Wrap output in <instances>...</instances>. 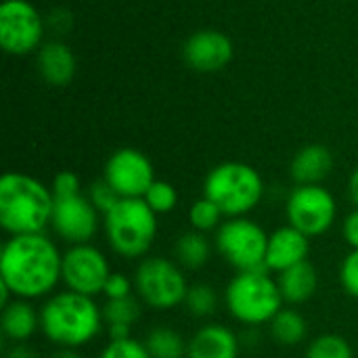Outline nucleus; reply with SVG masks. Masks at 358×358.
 <instances>
[{"mask_svg":"<svg viewBox=\"0 0 358 358\" xmlns=\"http://www.w3.org/2000/svg\"><path fill=\"white\" fill-rule=\"evenodd\" d=\"M340 285L342 289L358 300V250H350L340 264Z\"/></svg>","mask_w":358,"mask_h":358,"instance_id":"31","label":"nucleus"},{"mask_svg":"<svg viewBox=\"0 0 358 358\" xmlns=\"http://www.w3.org/2000/svg\"><path fill=\"white\" fill-rule=\"evenodd\" d=\"M214 250L235 271H260L266 262L268 233L250 216L227 218L214 233Z\"/></svg>","mask_w":358,"mask_h":358,"instance_id":"8","label":"nucleus"},{"mask_svg":"<svg viewBox=\"0 0 358 358\" xmlns=\"http://www.w3.org/2000/svg\"><path fill=\"white\" fill-rule=\"evenodd\" d=\"M319 271L310 260L277 275V285L287 306L306 304L319 292Z\"/></svg>","mask_w":358,"mask_h":358,"instance_id":"18","label":"nucleus"},{"mask_svg":"<svg viewBox=\"0 0 358 358\" xmlns=\"http://www.w3.org/2000/svg\"><path fill=\"white\" fill-rule=\"evenodd\" d=\"M203 195L227 218L252 214L264 197V180L256 168L243 162H224L212 168L203 180Z\"/></svg>","mask_w":358,"mask_h":358,"instance_id":"6","label":"nucleus"},{"mask_svg":"<svg viewBox=\"0 0 358 358\" xmlns=\"http://www.w3.org/2000/svg\"><path fill=\"white\" fill-rule=\"evenodd\" d=\"M103 319L105 325H136L143 315V302L136 296L122 298V300H105Z\"/></svg>","mask_w":358,"mask_h":358,"instance_id":"26","label":"nucleus"},{"mask_svg":"<svg viewBox=\"0 0 358 358\" xmlns=\"http://www.w3.org/2000/svg\"><path fill=\"white\" fill-rule=\"evenodd\" d=\"M55 203L52 189L29 174L6 172L0 178V227L8 237L46 233Z\"/></svg>","mask_w":358,"mask_h":358,"instance_id":"3","label":"nucleus"},{"mask_svg":"<svg viewBox=\"0 0 358 358\" xmlns=\"http://www.w3.org/2000/svg\"><path fill=\"white\" fill-rule=\"evenodd\" d=\"M52 193H55V199H67V197H76V195H82V180L76 172H69V170H63L59 172L55 178H52V185H50Z\"/></svg>","mask_w":358,"mask_h":358,"instance_id":"33","label":"nucleus"},{"mask_svg":"<svg viewBox=\"0 0 358 358\" xmlns=\"http://www.w3.org/2000/svg\"><path fill=\"white\" fill-rule=\"evenodd\" d=\"M268 334L275 344L283 348H296L308 338V321L300 310L283 306L268 323Z\"/></svg>","mask_w":358,"mask_h":358,"instance_id":"22","label":"nucleus"},{"mask_svg":"<svg viewBox=\"0 0 358 358\" xmlns=\"http://www.w3.org/2000/svg\"><path fill=\"white\" fill-rule=\"evenodd\" d=\"M342 237L350 250H358V208L346 214L342 222Z\"/></svg>","mask_w":358,"mask_h":358,"instance_id":"34","label":"nucleus"},{"mask_svg":"<svg viewBox=\"0 0 358 358\" xmlns=\"http://www.w3.org/2000/svg\"><path fill=\"white\" fill-rule=\"evenodd\" d=\"M182 57L187 65L201 73L220 71L233 59V42L229 36L216 29L195 31L182 46Z\"/></svg>","mask_w":358,"mask_h":358,"instance_id":"14","label":"nucleus"},{"mask_svg":"<svg viewBox=\"0 0 358 358\" xmlns=\"http://www.w3.org/2000/svg\"><path fill=\"white\" fill-rule=\"evenodd\" d=\"M220 306V294L212 283H193L189 287L185 308L193 319H210L218 313Z\"/></svg>","mask_w":358,"mask_h":358,"instance_id":"24","label":"nucleus"},{"mask_svg":"<svg viewBox=\"0 0 358 358\" xmlns=\"http://www.w3.org/2000/svg\"><path fill=\"white\" fill-rule=\"evenodd\" d=\"M103 178L113 187L120 199H143L149 187L157 180L151 159L132 147L111 153L105 164Z\"/></svg>","mask_w":358,"mask_h":358,"instance_id":"11","label":"nucleus"},{"mask_svg":"<svg viewBox=\"0 0 358 358\" xmlns=\"http://www.w3.org/2000/svg\"><path fill=\"white\" fill-rule=\"evenodd\" d=\"M287 224L306 237H323L338 220V201L323 185H296L285 201Z\"/></svg>","mask_w":358,"mask_h":358,"instance_id":"9","label":"nucleus"},{"mask_svg":"<svg viewBox=\"0 0 358 358\" xmlns=\"http://www.w3.org/2000/svg\"><path fill=\"white\" fill-rule=\"evenodd\" d=\"M214 252V241L208 239V235L197 233V231H187L180 233L174 241V260L187 271V273H197L208 266L212 260Z\"/></svg>","mask_w":358,"mask_h":358,"instance_id":"21","label":"nucleus"},{"mask_svg":"<svg viewBox=\"0 0 358 358\" xmlns=\"http://www.w3.org/2000/svg\"><path fill=\"white\" fill-rule=\"evenodd\" d=\"M38 71L44 82L65 86L73 80L76 59L63 42H46L38 52Z\"/></svg>","mask_w":358,"mask_h":358,"instance_id":"20","label":"nucleus"},{"mask_svg":"<svg viewBox=\"0 0 358 358\" xmlns=\"http://www.w3.org/2000/svg\"><path fill=\"white\" fill-rule=\"evenodd\" d=\"M96 358H153L143 340H109Z\"/></svg>","mask_w":358,"mask_h":358,"instance_id":"29","label":"nucleus"},{"mask_svg":"<svg viewBox=\"0 0 358 358\" xmlns=\"http://www.w3.org/2000/svg\"><path fill=\"white\" fill-rule=\"evenodd\" d=\"M224 220H227V216L222 214V210L206 195L195 199L189 208V224L197 233H203V235L216 233Z\"/></svg>","mask_w":358,"mask_h":358,"instance_id":"25","label":"nucleus"},{"mask_svg":"<svg viewBox=\"0 0 358 358\" xmlns=\"http://www.w3.org/2000/svg\"><path fill=\"white\" fill-rule=\"evenodd\" d=\"M308 256H310V237H306L292 224H285L268 235L264 268L268 273L279 275L287 268L306 262Z\"/></svg>","mask_w":358,"mask_h":358,"instance_id":"15","label":"nucleus"},{"mask_svg":"<svg viewBox=\"0 0 358 358\" xmlns=\"http://www.w3.org/2000/svg\"><path fill=\"white\" fill-rule=\"evenodd\" d=\"M134 292L143 306L155 313H168L178 306H185L189 294L187 271L166 256H147L138 260L134 268Z\"/></svg>","mask_w":358,"mask_h":358,"instance_id":"7","label":"nucleus"},{"mask_svg":"<svg viewBox=\"0 0 358 358\" xmlns=\"http://www.w3.org/2000/svg\"><path fill=\"white\" fill-rule=\"evenodd\" d=\"M159 216L145 199H120L103 216V233L109 250L124 260H143L155 245Z\"/></svg>","mask_w":358,"mask_h":358,"instance_id":"4","label":"nucleus"},{"mask_svg":"<svg viewBox=\"0 0 358 358\" xmlns=\"http://www.w3.org/2000/svg\"><path fill=\"white\" fill-rule=\"evenodd\" d=\"M103 329V308L94 298L63 289L40 306V334L55 348L80 350L92 344Z\"/></svg>","mask_w":358,"mask_h":358,"instance_id":"2","label":"nucleus"},{"mask_svg":"<svg viewBox=\"0 0 358 358\" xmlns=\"http://www.w3.org/2000/svg\"><path fill=\"white\" fill-rule=\"evenodd\" d=\"M105 331H107V338L109 340H128V338H134L130 325H105Z\"/></svg>","mask_w":358,"mask_h":358,"instance_id":"36","label":"nucleus"},{"mask_svg":"<svg viewBox=\"0 0 358 358\" xmlns=\"http://www.w3.org/2000/svg\"><path fill=\"white\" fill-rule=\"evenodd\" d=\"M63 252L46 235H15L0 250V283L19 300H46L61 283Z\"/></svg>","mask_w":358,"mask_h":358,"instance_id":"1","label":"nucleus"},{"mask_svg":"<svg viewBox=\"0 0 358 358\" xmlns=\"http://www.w3.org/2000/svg\"><path fill=\"white\" fill-rule=\"evenodd\" d=\"M143 342L153 358H187L189 340L168 325L149 329Z\"/></svg>","mask_w":358,"mask_h":358,"instance_id":"23","label":"nucleus"},{"mask_svg":"<svg viewBox=\"0 0 358 358\" xmlns=\"http://www.w3.org/2000/svg\"><path fill=\"white\" fill-rule=\"evenodd\" d=\"M109 258L92 243L69 245L63 252L61 264V283L65 289L96 298L103 296L105 283L111 275Z\"/></svg>","mask_w":358,"mask_h":358,"instance_id":"10","label":"nucleus"},{"mask_svg":"<svg viewBox=\"0 0 358 358\" xmlns=\"http://www.w3.org/2000/svg\"><path fill=\"white\" fill-rule=\"evenodd\" d=\"M348 197H350L352 206L358 208V166L352 170V174L348 178Z\"/></svg>","mask_w":358,"mask_h":358,"instance_id":"37","label":"nucleus"},{"mask_svg":"<svg viewBox=\"0 0 358 358\" xmlns=\"http://www.w3.org/2000/svg\"><path fill=\"white\" fill-rule=\"evenodd\" d=\"M334 170V155L325 145H308L300 149L289 166L296 185H323Z\"/></svg>","mask_w":358,"mask_h":358,"instance_id":"19","label":"nucleus"},{"mask_svg":"<svg viewBox=\"0 0 358 358\" xmlns=\"http://www.w3.org/2000/svg\"><path fill=\"white\" fill-rule=\"evenodd\" d=\"M241 338L222 323H206L191 338L187 358H239Z\"/></svg>","mask_w":358,"mask_h":358,"instance_id":"16","label":"nucleus"},{"mask_svg":"<svg viewBox=\"0 0 358 358\" xmlns=\"http://www.w3.org/2000/svg\"><path fill=\"white\" fill-rule=\"evenodd\" d=\"M88 199H90L92 206L101 212V216H105V214L111 212L113 206L120 201V195L113 191V187H111L105 178H101V180H96V182L90 185V189H88Z\"/></svg>","mask_w":358,"mask_h":358,"instance_id":"30","label":"nucleus"},{"mask_svg":"<svg viewBox=\"0 0 358 358\" xmlns=\"http://www.w3.org/2000/svg\"><path fill=\"white\" fill-rule=\"evenodd\" d=\"M44 34L36 6L27 0H4L0 6V44L8 55L31 52Z\"/></svg>","mask_w":358,"mask_h":358,"instance_id":"12","label":"nucleus"},{"mask_svg":"<svg viewBox=\"0 0 358 358\" xmlns=\"http://www.w3.org/2000/svg\"><path fill=\"white\" fill-rule=\"evenodd\" d=\"M0 331L8 344H27L36 334H40V308L29 300L13 298L2 306Z\"/></svg>","mask_w":358,"mask_h":358,"instance_id":"17","label":"nucleus"},{"mask_svg":"<svg viewBox=\"0 0 358 358\" xmlns=\"http://www.w3.org/2000/svg\"><path fill=\"white\" fill-rule=\"evenodd\" d=\"M2 358H42L40 352L27 342V344H8Z\"/></svg>","mask_w":358,"mask_h":358,"instance_id":"35","label":"nucleus"},{"mask_svg":"<svg viewBox=\"0 0 358 358\" xmlns=\"http://www.w3.org/2000/svg\"><path fill=\"white\" fill-rule=\"evenodd\" d=\"M222 302L231 319L250 329L268 325L285 306L277 277H271L266 268L235 273L224 287Z\"/></svg>","mask_w":358,"mask_h":358,"instance_id":"5","label":"nucleus"},{"mask_svg":"<svg viewBox=\"0 0 358 358\" xmlns=\"http://www.w3.org/2000/svg\"><path fill=\"white\" fill-rule=\"evenodd\" d=\"M304 358H355L350 342L338 334H321L308 342Z\"/></svg>","mask_w":358,"mask_h":358,"instance_id":"27","label":"nucleus"},{"mask_svg":"<svg viewBox=\"0 0 358 358\" xmlns=\"http://www.w3.org/2000/svg\"><path fill=\"white\" fill-rule=\"evenodd\" d=\"M147 201V206L157 214V216H166L172 214L178 206V191L174 185L166 182V180H155L149 191L143 197Z\"/></svg>","mask_w":358,"mask_h":358,"instance_id":"28","label":"nucleus"},{"mask_svg":"<svg viewBox=\"0 0 358 358\" xmlns=\"http://www.w3.org/2000/svg\"><path fill=\"white\" fill-rule=\"evenodd\" d=\"M101 212L92 206L88 195L57 199L50 229L67 245L90 243L101 229Z\"/></svg>","mask_w":358,"mask_h":358,"instance_id":"13","label":"nucleus"},{"mask_svg":"<svg viewBox=\"0 0 358 358\" xmlns=\"http://www.w3.org/2000/svg\"><path fill=\"white\" fill-rule=\"evenodd\" d=\"M103 296H105V300H122V298L136 296V292H134V279L128 277L126 273L113 271L109 275L107 283H105Z\"/></svg>","mask_w":358,"mask_h":358,"instance_id":"32","label":"nucleus"},{"mask_svg":"<svg viewBox=\"0 0 358 358\" xmlns=\"http://www.w3.org/2000/svg\"><path fill=\"white\" fill-rule=\"evenodd\" d=\"M46 358H84L80 355V350H69V348H55L52 355Z\"/></svg>","mask_w":358,"mask_h":358,"instance_id":"38","label":"nucleus"}]
</instances>
